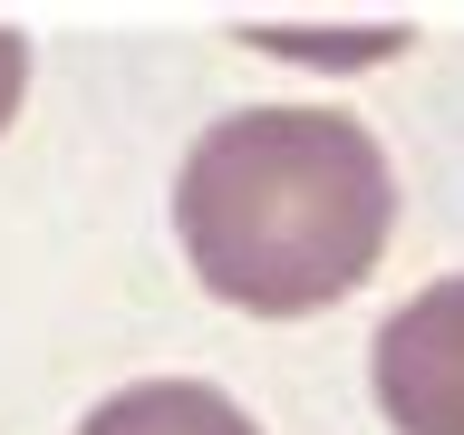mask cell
<instances>
[{"label":"cell","instance_id":"cell-1","mask_svg":"<svg viewBox=\"0 0 464 435\" xmlns=\"http://www.w3.org/2000/svg\"><path fill=\"white\" fill-rule=\"evenodd\" d=\"M194 281L252 319L329 310L397 232V174L348 107H242L203 126L174 174Z\"/></svg>","mask_w":464,"mask_h":435},{"label":"cell","instance_id":"cell-2","mask_svg":"<svg viewBox=\"0 0 464 435\" xmlns=\"http://www.w3.org/2000/svg\"><path fill=\"white\" fill-rule=\"evenodd\" d=\"M368 387L397 435H464V271L387 310L368 348Z\"/></svg>","mask_w":464,"mask_h":435},{"label":"cell","instance_id":"cell-3","mask_svg":"<svg viewBox=\"0 0 464 435\" xmlns=\"http://www.w3.org/2000/svg\"><path fill=\"white\" fill-rule=\"evenodd\" d=\"M78 435H261V426L203 377H145V387L107 397Z\"/></svg>","mask_w":464,"mask_h":435},{"label":"cell","instance_id":"cell-4","mask_svg":"<svg viewBox=\"0 0 464 435\" xmlns=\"http://www.w3.org/2000/svg\"><path fill=\"white\" fill-rule=\"evenodd\" d=\"M252 49H271V58H319V68H348V58H387V49H406V29H377V39H290V29H261Z\"/></svg>","mask_w":464,"mask_h":435},{"label":"cell","instance_id":"cell-5","mask_svg":"<svg viewBox=\"0 0 464 435\" xmlns=\"http://www.w3.org/2000/svg\"><path fill=\"white\" fill-rule=\"evenodd\" d=\"M20 87H29V39H20V29H0V126L20 116Z\"/></svg>","mask_w":464,"mask_h":435}]
</instances>
